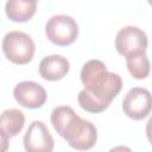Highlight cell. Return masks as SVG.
Returning <instances> with one entry per match:
<instances>
[{
	"label": "cell",
	"mask_w": 152,
	"mask_h": 152,
	"mask_svg": "<svg viewBox=\"0 0 152 152\" xmlns=\"http://www.w3.org/2000/svg\"><path fill=\"white\" fill-rule=\"evenodd\" d=\"M81 81L84 88L78 93L80 107L89 113H101L109 107L122 89V80L118 74L107 70L99 59L88 61L81 69Z\"/></svg>",
	"instance_id": "6da1fadb"
},
{
	"label": "cell",
	"mask_w": 152,
	"mask_h": 152,
	"mask_svg": "<svg viewBox=\"0 0 152 152\" xmlns=\"http://www.w3.org/2000/svg\"><path fill=\"white\" fill-rule=\"evenodd\" d=\"M50 121L55 131L75 150H90L96 144L97 129L94 124L78 116L69 106L56 107Z\"/></svg>",
	"instance_id": "7a4b0ae2"
},
{
	"label": "cell",
	"mask_w": 152,
	"mask_h": 152,
	"mask_svg": "<svg viewBox=\"0 0 152 152\" xmlns=\"http://www.w3.org/2000/svg\"><path fill=\"white\" fill-rule=\"evenodd\" d=\"M34 43L32 38L21 31H11L2 39V51L5 57L19 65L27 64L34 55Z\"/></svg>",
	"instance_id": "3957f363"
},
{
	"label": "cell",
	"mask_w": 152,
	"mask_h": 152,
	"mask_svg": "<svg viewBox=\"0 0 152 152\" xmlns=\"http://www.w3.org/2000/svg\"><path fill=\"white\" fill-rule=\"evenodd\" d=\"M48 39L58 46L72 44L78 37V25L76 20L66 14L52 15L45 24Z\"/></svg>",
	"instance_id": "277c9868"
},
{
	"label": "cell",
	"mask_w": 152,
	"mask_h": 152,
	"mask_svg": "<svg viewBox=\"0 0 152 152\" xmlns=\"http://www.w3.org/2000/svg\"><path fill=\"white\" fill-rule=\"evenodd\" d=\"M148 46L147 34L137 26L122 27L115 37V49L119 55L127 56L135 52H145Z\"/></svg>",
	"instance_id": "5b68a950"
},
{
	"label": "cell",
	"mask_w": 152,
	"mask_h": 152,
	"mask_svg": "<svg viewBox=\"0 0 152 152\" xmlns=\"http://www.w3.org/2000/svg\"><path fill=\"white\" fill-rule=\"evenodd\" d=\"M152 106L151 93L146 88L134 87L122 100V110L132 120H142L150 114Z\"/></svg>",
	"instance_id": "8992f818"
},
{
	"label": "cell",
	"mask_w": 152,
	"mask_h": 152,
	"mask_svg": "<svg viewBox=\"0 0 152 152\" xmlns=\"http://www.w3.org/2000/svg\"><path fill=\"white\" fill-rule=\"evenodd\" d=\"M23 141L27 152H51L55 145L48 127L39 120H34L30 124Z\"/></svg>",
	"instance_id": "52a82bcc"
},
{
	"label": "cell",
	"mask_w": 152,
	"mask_h": 152,
	"mask_svg": "<svg viewBox=\"0 0 152 152\" xmlns=\"http://www.w3.org/2000/svg\"><path fill=\"white\" fill-rule=\"evenodd\" d=\"M13 96L20 106L36 109L45 103L48 94L44 87L39 83L34 81H21L14 87Z\"/></svg>",
	"instance_id": "ba28073f"
},
{
	"label": "cell",
	"mask_w": 152,
	"mask_h": 152,
	"mask_svg": "<svg viewBox=\"0 0 152 152\" xmlns=\"http://www.w3.org/2000/svg\"><path fill=\"white\" fill-rule=\"evenodd\" d=\"M69 61L61 55L46 56L39 63V75L51 82L62 80L69 72Z\"/></svg>",
	"instance_id": "9c48e42d"
},
{
	"label": "cell",
	"mask_w": 152,
	"mask_h": 152,
	"mask_svg": "<svg viewBox=\"0 0 152 152\" xmlns=\"http://www.w3.org/2000/svg\"><path fill=\"white\" fill-rule=\"evenodd\" d=\"M37 11V2L33 0H7L5 12L10 20L25 23L30 20Z\"/></svg>",
	"instance_id": "30bf717a"
},
{
	"label": "cell",
	"mask_w": 152,
	"mask_h": 152,
	"mask_svg": "<svg viewBox=\"0 0 152 152\" xmlns=\"http://www.w3.org/2000/svg\"><path fill=\"white\" fill-rule=\"evenodd\" d=\"M25 125V115L18 108H10L0 114V129L8 138L18 135Z\"/></svg>",
	"instance_id": "8fae6325"
},
{
	"label": "cell",
	"mask_w": 152,
	"mask_h": 152,
	"mask_svg": "<svg viewBox=\"0 0 152 152\" xmlns=\"http://www.w3.org/2000/svg\"><path fill=\"white\" fill-rule=\"evenodd\" d=\"M126 65L131 76L137 80H144L150 75V61L145 52L127 55Z\"/></svg>",
	"instance_id": "7c38bea8"
},
{
	"label": "cell",
	"mask_w": 152,
	"mask_h": 152,
	"mask_svg": "<svg viewBox=\"0 0 152 152\" xmlns=\"http://www.w3.org/2000/svg\"><path fill=\"white\" fill-rule=\"evenodd\" d=\"M10 147V138L8 135L0 129V152L7 151Z\"/></svg>",
	"instance_id": "4fadbf2b"
},
{
	"label": "cell",
	"mask_w": 152,
	"mask_h": 152,
	"mask_svg": "<svg viewBox=\"0 0 152 152\" xmlns=\"http://www.w3.org/2000/svg\"><path fill=\"white\" fill-rule=\"evenodd\" d=\"M33 1H36V2H37V1H38V0H33Z\"/></svg>",
	"instance_id": "5bb4252c"
}]
</instances>
